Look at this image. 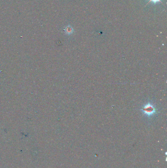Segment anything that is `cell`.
Segmentation results:
<instances>
[{
	"label": "cell",
	"mask_w": 167,
	"mask_h": 168,
	"mask_svg": "<svg viewBox=\"0 0 167 168\" xmlns=\"http://www.w3.org/2000/svg\"><path fill=\"white\" fill-rule=\"evenodd\" d=\"M66 32L67 33L70 34L73 32V29L71 27H68L66 29Z\"/></svg>",
	"instance_id": "obj_2"
},
{
	"label": "cell",
	"mask_w": 167,
	"mask_h": 168,
	"mask_svg": "<svg viewBox=\"0 0 167 168\" xmlns=\"http://www.w3.org/2000/svg\"><path fill=\"white\" fill-rule=\"evenodd\" d=\"M143 111L146 114L150 115L154 112V109L152 105L148 104L143 109Z\"/></svg>",
	"instance_id": "obj_1"
},
{
	"label": "cell",
	"mask_w": 167,
	"mask_h": 168,
	"mask_svg": "<svg viewBox=\"0 0 167 168\" xmlns=\"http://www.w3.org/2000/svg\"><path fill=\"white\" fill-rule=\"evenodd\" d=\"M150 1H152L154 4H156L158 2H161V0H150Z\"/></svg>",
	"instance_id": "obj_3"
}]
</instances>
